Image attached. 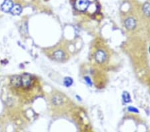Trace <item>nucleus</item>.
Listing matches in <instances>:
<instances>
[{
  "mask_svg": "<svg viewBox=\"0 0 150 132\" xmlns=\"http://www.w3.org/2000/svg\"><path fill=\"white\" fill-rule=\"evenodd\" d=\"M11 83L13 87L18 89L21 85V76H15L11 78Z\"/></svg>",
  "mask_w": 150,
  "mask_h": 132,
  "instance_id": "nucleus-4",
  "label": "nucleus"
},
{
  "mask_svg": "<svg viewBox=\"0 0 150 132\" xmlns=\"http://www.w3.org/2000/svg\"><path fill=\"white\" fill-rule=\"evenodd\" d=\"M122 97L125 103H129L131 102V97H130L129 93L127 92H124L123 93Z\"/></svg>",
  "mask_w": 150,
  "mask_h": 132,
  "instance_id": "nucleus-10",
  "label": "nucleus"
},
{
  "mask_svg": "<svg viewBox=\"0 0 150 132\" xmlns=\"http://www.w3.org/2000/svg\"><path fill=\"white\" fill-rule=\"evenodd\" d=\"M89 0H76L75 2V8L79 11H85L89 6Z\"/></svg>",
  "mask_w": 150,
  "mask_h": 132,
  "instance_id": "nucleus-2",
  "label": "nucleus"
},
{
  "mask_svg": "<svg viewBox=\"0 0 150 132\" xmlns=\"http://www.w3.org/2000/svg\"><path fill=\"white\" fill-rule=\"evenodd\" d=\"M106 54L102 50H99L96 54V60L98 63L101 64L105 61Z\"/></svg>",
  "mask_w": 150,
  "mask_h": 132,
  "instance_id": "nucleus-5",
  "label": "nucleus"
},
{
  "mask_svg": "<svg viewBox=\"0 0 150 132\" xmlns=\"http://www.w3.org/2000/svg\"><path fill=\"white\" fill-rule=\"evenodd\" d=\"M125 26L127 30H134V29L135 28V26H136V22H135V20L132 18H127V20L125 21Z\"/></svg>",
  "mask_w": 150,
  "mask_h": 132,
  "instance_id": "nucleus-6",
  "label": "nucleus"
},
{
  "mask_svg": "<svg viewBox=\"0 0 150 132\" xmlns=\"http://www.w3.org/2000/svg\"><path fill=\"white\" fill-rule=\"evenodd\" d=\"M53 103L55 104V105H58V104H62V100L61 99H59V97H55L53 98Z\"/></svg>",
  "mask_w": 150,
  "mask_h": 132,
  "instance_id": "nucleus-12",
  "label": "nucleus"
},
{
  "mask_svg": "<svg viewBox=\"0 0 150 132\" xmlns=\"http://www.w3.org/2000/svg\"><path fill=\"white\" fill-rule=\"evenodd\" d=\"M74 81L72 80V78H69V77H66V78H64V85L66 86V87H69V86H71L72 85V83H73Z\"/></svg>",
  "mask_w": 150,
  "mask_h": 132,
  "instance_id": "nucleus-11",
  "label": "nucleus"
},
{
  "mask_svg": "<svg viewBox=\"0 0 150 132\" xmlns=\"http://www.w3.org/2000/svg\"><path fill=\"white\" fill-rule=\"evenodd\" d=\"M21 77V85L20 88H23L24 90H27L32 87L33 83V77L28 73H23Z\"/></svg>",
  "mask_w": 150,
  "mask_h": 132,
  "instance_id": "nucleus-1",
  "label": "nucleus"
},
{
  "mask_svg": "<svg viewBox=\"0 0 150 132\" xmlns=\"http://www.w3.org/2000/svg\"><path fill=\"white\" fill-rule=\"evenodd\" d=\"M13 6V3L11 0H5L4 3L1 4V10L6 13L10 12L11 9Z\"/></svg>",
  "mask_w": 150,
  "mask_h": 132,
  "instance_id": "nucleus-3",
  "label": "nucleus"
},
{
  "mask_svg": "<svg viewBox=\"0 0 150 132\" xmlns=\"http://www.w3.org/2000/svg\"><path fill=\"white\" fill-rule=\"evenodd\" d=\"M85 81H86V83L88 84V85H89V86H91L92 85V82H91V79L89 78V77H85Z\"/></svg>",
  "mask_w": 150,
  "mask_h": 132,
  "instance_id": "nucleus-13",
  "label": "nucleus"
},
{
  "mask_svg": "<svg viewBox=\"0 0 150 132\" xmlns=\"http://www.w3.org/2000/svg\"><path fill=\"white\" fill-rule=\"evenodd\" d=\"M149 52H150V46H149Z\"/></svg>",
  "mask_w": 150,
  "mask_h": 132,
  "instance_id": "nucleus-15",
  "label": "nucleus"
},
{
  "mask_svg": "<svg viewBox=\"0 0 150 132\" xmlns=\"http://www.w3.org/2000/svg\"><path fill=\"white\" fill-rule=\"evenodd\" d=\"M54 58L58 61H62L65 58V54L62 50H57L54 53Z\"/></svg>",
  "mask_w": 150,
  "mask_h": 132,
  "instance_id": "nucleus-7",
  "label": "nucleus"
},
{
  "mask_svg": "<svg viewBox=\"0 0 150 132\" xmlns=\"http://www.w3.org/2000/svg\"><path fill=\"white\" fill-rule=\"evenodd\" d=\"M21 11H22V8H21V7L20 5L19 4H16V5H13V8L11 9L10 12L11 13L13 14V15H15V16H19V14L21 13Z\"/></svg>",
  "mask_w": 150,
  "mask_h": 132,
  "instance_id": "nucleus-8",
  "label": "nucleus"
},
{
  "mask_svg": "<svg viewBox=\"0 0 150 132\" xmlns=\"http://www.w3.org/2000/svg\"><path fill=\"white\" fill-rule=\"evenodd\" d=\"M128 110H129V112H135V113H139L138 109H137V108L134 107H128Z\"/></svg>",
  "mask_w": 150,
  "mask_h": 132,
  "instance_id": "nucleus-14",
  "label": "nucleus"
},
{
  "mask_svg": "<svg viewBox=\"0 0 150 132\" xmlns=\"http://www.w3.org/2000/svg\"><path fill=\"white\" fill-rule=\"evenodd\" d=\"M143 11L145 15L150 17V3H146L144 5Z\"/></svg>",
  "mask_w": 150,
  "mask_h": 132,
  "instance_id": "nucleus-9",
  "label": "nucleus"
}]
</instances>
